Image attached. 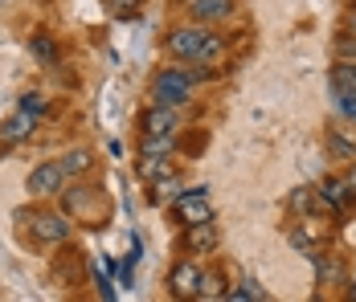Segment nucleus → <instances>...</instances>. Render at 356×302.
I'll list each match as a JSON object with an SVG mask.
<instances>
[{
	"label": "nucleus",
	"instance_id": "nucleus-1",
	"mask_svg": "<svg viewBox=\"0 0 356 302\" xmlns=\"http://www.w3.org/2000/svg\"><path fill=\"white\" fill-rule=\"evenodd\" d=\"M193 69H160L156 74V82H152V99L160 102V106H184V102L193 99Z\"/></svg>",
	"mask_w": 356,
	"mask_h": 302
},
{
	"label": "nucleus",
	"instance_id": "nucleus-2",
	"mask_svg": "<svg viewBox=\"0 0 356 302\" xmlns=\"http://www.w3.org/2000/svg\"><path fill=\"white\" fill-rule=\"evenodd\" d=\"M205 33H209L205 25H177L172 33L164 37V45H168V53H172V58H180V62H188V66H193V62H197V53H201Z\"/></svg>",
	"mask_w": 356,
	"mask_h": 302
},
{
	"label": "nucleus",
	"instance_id": "nucleus-3",
	"mask_svg": "<svg viewBox=\"0 0 356 302\" xmlns=\"http://www.w3.org/2000/svg\"><path fill=\"white\" fill-rule=\"evenodd\" d=\"M177 221L180 225H197V221H213V204L205 201V188H188V192H180L177 201Z\"/></svg>",
	"mask_w": 356,
	"mask_h": 302
},
{
	"label": "nucleus",
	"instance_id": "nucleus-4",
	"mask_svg": "<svg viewBox=\"0 0 356 302\" xmlns=\"http://www.w3.org/2000/svg\"><path fill=\"white\" fill-rule=\"evenodd\" d=\"M25 188L33 196H58L66 188V171H62V164H37L29 171V180H25Z\"/></svg>",
	"mask_w": 356,
	"mask_h": 302
},
{
	"label": "nucleus",
	"instance_id": "nucleus-5",
	"mask_svg": "<svg viewBox=\"0 0 356 302\" xmlns=\"http://www.w3.org/2000/svg\"><path fill=\"white\" fill-rule=\"evenodd\" d=\"M33 237L41 245H62V241L70 237L66 212H33Z\"/></svg>",
	"mask_w": 356,
	"mask_h": 302
},
{
	"label": "nucleus",
	"instance_id": "nucleus-6",
	"mask_svg": "<svg viewBox=\"0 0 356 302\" xmlns=\"http://www.w3.org/2000/svg\"><path fill=\"white\" fill-rule=\"evenodd\" d=\"M140 127L143 135H177L180 131V115H177V106H147L140 115Z\"/></svg>",
	"mask_w": 356,
	"mask_h": 302
},
{
	"label": "nucleus",
	"instance_id": "nucleus-7",
	"mask_svg": "<svg viewBox=\"0 0 356 302\" xmlns=\"http://www.w3.org/2000/svg\"><path fill=\"white\" fill-rule=\"evenodd\" d=\"M201 274H205V269L197 266L193 258H184V262H177V266H172V274H168V286H172V294H177V299H197Z\"/></svg>",
	"mask_w": 356,
	"mask_h": 302
},
{
	"label": "nucleus",
	"instance_id": "nucleus-8",
	"mask_svg": "<svg viewBox=\"0 0 356 302\" xmlns=\"http://www.w3.org/2000/svg\"><path fill=\"white\" fill-rule=\"evenodd\" d=\"M184 253H213L221 233H217L213 221H197V225H184Z\"/></svg>",
	"mask_w": 356,
	"mask_h": 302
},
{
	"label": "nucleus",
	"instance_id": "nucleus-9",
	"mask_svg": "<svg viewBox=\"0 0 356 302\" xmlns=\"http://www.w3.org/2000/svg\"><path fill=\"white\" fill-rule=\"evenodd\" d=\"M320 201L336 212V217H344L348 208H353V201H356V192L348 188V180H323L320 184Z\"/></svg>",
	"mask_w": 356,
	"mask_h": 302
},
{
	"label": "nucleus",
	"instance_id": "nucleus-10",
	"mask_svg": "<svg viewBox=\"0 0 356 302\" xmlns=\"http://www.w3.org/2000/svg\"><path fill=\"white\" fill-rule=\"evenodd\" d=\"M188 12H193L197 21L213 25V21H225V17L234 12V0H193V4H188Z\"/></svg>",
	"mask_w": 356,
	"mask_h": 302
},
{
	"label": "nucleus",
	"instance_id": "nucleus-11",
	"mask_svg": "<svg viewBox=\"0 0 356 302\" xmlns=\"http://www.w3.org/2000/svg\"><path fill=\"white\" fill-rule=\"evenodd\" d=\"M323 143H327V151H332L336 160H348V164H356V139H353V135H344L340 127H327Z\"/></svg>",
	"mask_w": 356,
	"mask_h": 302
},
{
	"label": "nucleus",
	"instance_id": "nucleus-12",
	"mask_svg": "<svg viewBox=\"0 0 356 302\" xmlns=\"http://www.w3.org/2000/svg\"><path fill=\"white\" fill-rule=\"evenodd\" d=\"M58 164H62L66 176H86V171L95 168V151H86V147H70Z\"/></svg>",
	"mask_w": 356,
	"mask_h": 302
},
{
	"label": "nucleus",
	"instance_id": "nucleus-13",
	"mask_svg": "<svg viewBox=\"0 0 356 302\" xmlns=\"http://www.w3.org/2000/svg\"><path fill=\"white\" fill-rule=\"evenodd\" d=\"M327 82H332L336 94H356V62H336Z\"/></svg>",
	"mask_w": 356,
	"mask_h": 302
},
{
	"label": "nucleus",
	"instance_id": "nucleus-14",
	"mask_svg": "<svg viewBox=\"0 0 356 302\" xmlns=\"http://www.w3.org/2000/svg\"><path fill=\"white\" fill-rule=\"evenodd\" d=\"M225 53H229V45H225L217 33H205L201 53H197V62H193V66H217V62H225Z\"/></svg>",
	"mask_w": 356,
	"mask_h": 302
},
{
	"label": "nucleus",
	"instance_id": "nucleus-15",
	"mask_svg": "<svg viewBox=\"0 0 356 302\" xmlns=\"http://www.w3.org/2000/svg\"><path fill=\"white\" fill-rule=\"evenodd\" d=\"M29 131H33V115H29V110H17V115L0 127V139H4V143H17V139H25Z\"/></svg>",
	"mask_w": 356,
	"mask_h": 302
},
{
	"label": "nucleus",
	"instance_id": "nucleus-16",
	"mask_svg": "<svg viewBox=\"0 0 356 302\" xmlns=\"http://www.w3.org/2000/svg\"><path fill=\"white\" fill-rule=\"evenodd\" d=\"M29 53H33L41 66H54V62H58V41L49 33H33L29 37Z\"/></svg>",
	"mask_w": 356,
	"mask_h": 302
},
{
	"label": "nucleus",
	"instance_id": "nucleus-17",
	"mask_svg": "<svg viewBox=\"0 0 356 302\" xmlns=\"http://www.w3.org/2000/svg\"><path fill=\"white\" fill-rule=\"evenodd\" d=\"M177 151V135H143L140 156H172Z\"/></svg>",
	"mask_w": 356,
	"mask_h": 302
},
{
	"label": "nucleus",
	"instance_id": "nucleus-18",
	"mask_svg": "<svg viewBox=\"0 0 356 302\" xmlns=\"http://www.w3.org/2000/svg\"><path fill=\"white\" fill-rule=\"evenodd\" d=\"M172 171V156H140V176L143 180H160Z\"/></svg>",
	"mask_w": 356,
	"mask_h": 302
},
{
	"label": "nucleus",
	"instance_id": "nucleus-19",
	"mask_svg": "<svg viewBox=\"0 0 356 302\" xmlns=\"http://www.w3.org/2000/svg\"><path fill=\"white\" fill-rule=\"evenodd\" d=\"M225 278L221 274H201V286H197V299H225Z\"/></svg>",
	"mask_w": 356,
	"mask_h": 302
},
{
	"label": "nucleus",
	"instance_id": "nucleus-20",
	"mask_svg": "<svg viewBox=\"0 0 356 302\" xmlns=\"http://www.w3.org/2000/svg\"><path fill=\"white\" fill-rule=\"evenodd\" d=\"M225 299H234V302H242V299H266V290H262L254 278H246V282H238L234 290H225Z\"/></svg>",
	"mask_w": 356,
	"mask_h": 302
},
{
	"label": "nucleus",
	"instance_id": "nucleus-21",
	"mask_svg": "<svg viewBox=\"0 0 356 302\" xmlns=\"http://www.w3.org/2000/svg\"><path fill=\"white\" fill-rule=\"evenodd\" d=\"M336 58H340V62H356V33L344 29V33L336 37Z\"/></svg>",
	"mask_w": 356,
	"mask_h": 302
},
{
	"label": "nucleus",
	"instance_id": "nucleus-22",
	"mask_svg": "<svg viewBox=\"0 0 356 302\" xmlns=\"http://www.w3.org/2000/svg\"><path fill=\"white\" fill-rule=\"evenodd\" d=\"M291 245H295V249H303L307 258H316V253H320V245H316V237L307 233V229H295V233H291Z\"/></svg>",
	"mask_w": 356,
	"mask_h": 302
},
{
	"label": "nucleus",
	"instance_id": "nucleus-23",
	"mask_svg": "<svg viewBox=\"0 0 356 302\" xmlns=\"http://www.w3.org/2000/svg\"><path fill=\"white\" fill-rule=\"evenodd\" d=\"M316 266H320V278H323V282H340V278H344L340 262H323L320 253H316Z\"/></svg>",
	"mask_w": 356,
	"mask_h": 302
},
{
	"label": "nucleus",
	"instance_id": "nucleus-24",
	"mask_svg": "<svg viewBox=\"0 0 356 302\" xmlns=\"http://www.w3.org/2000/svg\"><path fill=\"white\" fill-rule=\"evenodd\" d=\"M103 4H107L115 17H131V12L140 8V0H103Z\"/></svg>",
	"mask_w": 356,
	"mask_h": 302
},
{
	"label": "nucleus",
	"instance_id": "nucleus-25",
	"mask_svg": "<svg viewBox=\"0 0 356 302\" xmlns=\"http://www.w3.org/2000/svg\"><path fill=\"white\" fill-rule=\"evenodd\" d=\"M336 106H340V110L356 123V94H336Z\"/></svg>",
	"mask_w": 356,
	"mask_h": 302
},
{
	"label": "nucleus",
	"instance_id": "nucleus-26",
	"mask_svg": "<svg viewBox=\"0 0 356 302\" xmlns=\"http://www.w3.org/2000/svg\"><path fill=\"white\" fill-rule=\"evenodd\" d=\"M21 110H29V115H41V94H25V99H21Z\"/></svg>",
	"mask_w": 356,
	"mask_h": 302
},
{
	"label": "nucleus",
	"instance_id": "nucleus-27",
	"mask_svg": "<svg viewBox=\"0 0 356 302\" xmlns=\"http://www.w3.org/2000/svg\"><path fill=\"white\" fill-rule=\"evenodd\" d=\"M344 25H348V33H356V8L348 12V17H344Z\"/></svg>",
	"mask_w": 356,
	"mask_h": 302
},
{
	"label": "nucleus",
	"instance_id": "nucleus-28",
	"mask_svg": "<svg viewBox=\"0 0 356 302\" xmlns=\"http://www.w3.org/2000/svg\"><path fill=\"white\" fill-rule=\"evenodd\" d=\"M348 188H353V192H356V168L348 171Z\"/></svg>",
	"mask_w": 356,
	"mask_h": 302
}]
</instances>
